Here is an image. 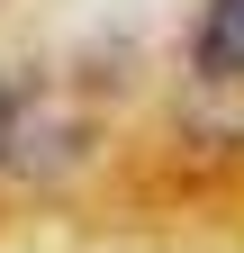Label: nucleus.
Segmentation results:
<instances>
[{
	"mask_svg": "<svg viewBox=\"0 0 244 253\" xmlns=\"http://www.w3.org/2000/svg\"><path fill=\"white\" fill-rule=\"evenodd\" d=\"M190 73H199V90L244 100V0H208L199 45H190Z\"/></svg>",
	"mask_w": 244,
	"mask_h": 253,
	"instance_id": "obj_1",
	"label": "nucleus"
},
{
	"mask_svg": "<svg viewBox=\"0 0 244 253\" xmlns=\"http://www.w3.org/2000/svg\"><path fill=\"white\" fill-rule=\"evenodd\" d=\"M0 145H9V100H0Z\"/></svg>",
	"mask_w": 244,
	"mask_h": 253,
	"instance_id": "obj_2",
	"label": "nucleus"
}]
</instances>
